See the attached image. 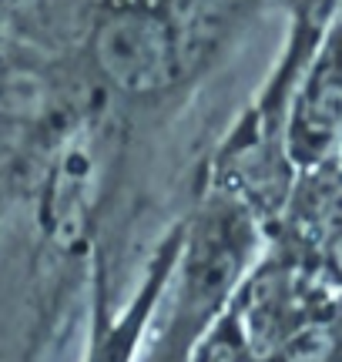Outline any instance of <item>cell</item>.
Masks as SVG:
<instances>
[{
    "label": "cell",
    "instance_id": "4",
    "mask_svg": "<svg viewBox=\"0 0 342 362\" xmlns=\"http://www.w3.org/2000/svg\"><path fill=\"white\" fill-rule=\"evenodd\" d=\"M309 218L326 238L342 232V175L319 178L312 198H309Z\"/></svg>",
    "mask_w": 342,
    "mask_h": 362
},
{
    "label": "cell",
    "instance_id": "7",
    "mask_svg": "<svg viewBox=\"0 0 342 362\" xmlns=\"http://www.w3.org/2000/svg\"><path fill=\"white\" fill-rule=\"evenodd\" d=\"M326 262H329V272L342 282V232H336L326 245Z\"/></svg>",
    "mask_w": 342,
    "mask_h": 362
},
{
    "label": "cell",
    "instance_id": "3",
    "mask_svg": "<svg viewBox=\"0 0 342 362\" xmlns=\"http://www.w3.org/2000/svg\"><path fill=\"white\" fill-rule=\"evenodd\" d=\"M252 7V0H168V17L178 40H182L184 61L195 57L201 47L225 37V30L235 24Z\"/></svg>",
    "mask_w": 342,
    "mask_h": 362
},
{
    "label": "cell",
    "instance_id": "2",
    "mask_svg": "<svg viewBox=\"0 0 342 362\" xmlns=\"http://www.w3.org/2000/svg\"><path fill=\"white\" fill-rule=\"evenodd\" d=\"M295 131L299 141L312 148V155H322L342 138V34L326 47L305 84Z\"/></svg>",
    "mask_w": 342,
    "mask_h": 362
},
{
    "label": "cell",
    "instance_id": "6",
    "mask_svg": "<svg viewBox=\"0 0 342 362\" xmlns=\"http://www.w3.org/2000/svg\"><path fill=\"white\" fill-rule=\"evenodd\" d=\"M201 362H245V349L228 329H222V332H215L208 339V346L201 352Z\"/></svg>",
    "mask_w": 342,
    "mask_h": 362
},
{
    "label": "cell",
    "instance_id": "1",
    "mask_svg": "<svg viewBox=\"0 0 342 362\" xmlns=\"http://www.w3.org/2000/svg\"><path fill=\"white\" fill-rule=\"evenodd\" d=\"M91 57L101 78L128 98L171 88L184 71V51L168 11L124 0L101 13L91 34Z\"/></svg>",
    "mask_w": 342,
    "mask_h": 362
},
{
    "label": "cell",
    "instance_id": "5",
    "mask_svg": "<svg viewBox=\"0 0 342 362\" xmlns=\"http://www.w3.org/2000/svg\"><path fill=\"white\" fill-rule=\"evenodd\" d=\"M336 352V336L326 325H305L285 342V362H329Z\"/></svg>",
    "mask_w": 342,
    "mask_h": 362
}]
</instances>
